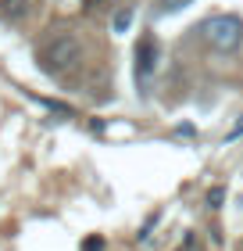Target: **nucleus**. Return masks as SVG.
Here are the masks:
<instances>
[{
	"label": "nucleus",
	"mask_w": 243,
	"mask_h": 251,
	"mask_svg": "<svg viewBox=\"0 0 243 251\" xmlns=\"http://www.w3.org/2000/svg\"><path fill=\"white\" fill-rule=\"evenodd\" d=\"M83 61V43H79L75 32H57V36L43 47L40 54V65H43V72H50V75H65V72H72V68Z\"/></svg>",
	"instance_id": "1"
},
{
	"label": "nucleus",
	"mask_w": 243,
	"mask_h": 251,
	"mask_svg": "<svg viewBox=\"0 0 243 251\" xmlns=\"http://www.w3.org/2000/svg\"><path fill=\"white\" fill-rule=\"evenodd\" d=\"M200 36L207 47H215V50H236L240 43H243V22L236 15H211V18H204L200 22Z\"/></svg>",
	"instance_id": "2"
},
{
	"label": "nucleus",
	"mask_w": 243,
	"mask_h": 251,
	"mask_svg": "<svg viewBox=\"0 0 243 251\" xmlns=\"http://www.w3.org/2000/svg\"><path fill=\"white\" fill-rule=\"evenodd\" d=\"M157 61H161V50H157V40L154 36H143L140 47H136V83L147 86L157 72Z\"/></svg>",
	"instance_id": "3"
},
{
	"label": "nucleus",
	"mask_w": 243,
	"mask_h": 251,
	"mask_svg": "<svg viewBox=\"0 0 243 251\" xmlns=\"http://www.w3.org/2000/svg\"><path fill=\"white\" fill-rule=\"evenodd\" d=\"M0 4H4V15H11V18L25 15V0H0Z\"/></svg>",
	"instance_id": "4"
},
{
	"label": "nucleus",
	"mask_w": 243,
	"mask_h": 251,
	"mask_svg": "<svg viewBox=\"0 0 243 251\" xmlns=\"http://www.w3.org/2000/svg\"><path fill=\"white\" fill-rule=\"evenodd\" d=\"M193 0H161V11L165 15H176V11H182V7H190Z\"/></svg>",
	"instance_id": "5"
},
{
	"label": "nucleus",
	"mask_w": 243,
	"mask_h": 251,
	"mask_svg": "<svg viewBox=\"0 0 243 251\" xmlns=\"http://www.w3.org/2000/svg\"><path fill=\"white\" fill-rule=\"evenodd\" d=\"M129 22H133V11H129V7H122L118 15H114V29L125 32V29H129Z\"/></svg>",
	"instance_id": "6"
},
{
	"label": "nucleus",
	"mask_w": 243,
	"mask_h": 251,
	"mask_svg": "<svg viewBox=\"0 0 243 251\" xmlns=\"http://www.w3.org/2000/svg\"><path fill=\"white\" fill-rule=\"evenodd\" d=\"M222 201H225V190H222V187H215L211 194H207V204H211V208H218Z\"/></svg>",
	"instance_id": "7"
},
{
	"label": "nucleus",
	"mask_w": 243,
	"mask_h": 251,
	"mask_svg": "<svg viewBox=\"0 0 243 251\" xmlns=\"http://www.w3.org/2000/svg\"><path fill=\"white\" fill-rule=\"evenodd\" d=\"M104 248V241H100V237H93V241H86V251H100Z\"/></svg>",
	"instance_id": "8"
},
{
	"label": "nucleus",
	"mask_w": 243,
	"mask_h": 251,
	"mask_svg": "<svg viewBox=\"0 0 243 251\" xmlns=\"http://www.w3.org/2000/svg\"><path fill=\"white\" fill-rule=\"evenodd\" d=\"M229 136H243V119H240V122L233 126V133H229Z\"/></svg>",
	"instance_id": "9"
},
{
	"label": "nucleus",
	"mask_w": 243,
	"mask_h": 251,
	"mask_svg": "<svg viewBox=\"0 0 243 251\" xmlns=\"http://www.w3.org/2000/svg\"><path fill=\"white\" fill-rule=\"evenodd\" d=\"M182 251H197V244H193V237H186V244H182Z\"/></svg>",
	"instance_id": "10"
},
{
	"label": "nucleus",
	"mask_w": 243,
	"mask_h": 251,
	"mask_svg": "<svg viewBox=\"0 0 243 251\" xmlns=\"http://www.w3.org/2000/svg\"><path fill=\"white\" fill-rule=\"evenodd\" d=\"M89 4H100V0H89Z\"/></svg>",
	"instance_id": "11"
}]
</instances>
